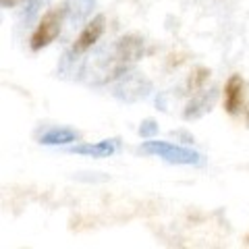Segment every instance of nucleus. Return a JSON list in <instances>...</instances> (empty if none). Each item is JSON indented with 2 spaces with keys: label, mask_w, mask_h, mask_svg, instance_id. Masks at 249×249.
<instances>
[{
  "label": "nucleus",
  "mask_w": 249,
  "mask_h": 249,
  "mask_svg": "<svg viewBox=\"0 0 249 249\" xmlns=\"http://www.w3.org/2000/svg\"><path fill=\"white\" fill-rule=\"evenodd\" d=\"M71 142H77V133L71 129H50L40 137V143L44 145H58V143H71Z\"/></svg>",
  "instance_id": "6"
},
{
  "label": "nucleus",
  "mask_w": 249,
  "mask_h": 249,
  "mask_svg": "<svg viewBox=\"0 0 249 249\" xmlns=\"http://www.w3.org/2000/svg\"><path fill=\"white\" fill-rule=\"evenodd\" d=\"M104 27H106V17H104V15H96V17H93L88 25H85V29L79 34V37L75 40L73 52L81 54L85 50H89L91 46L100 40V36L104 34Z\"/></svg>",
  "instance_id": "3"
},
{
  "label": "nucleus",
  "mask_w": 249,
  "mask_h": 249,
  "mask_svg": "<svg viewBox=\"0 0 249 249\" xmlns=\"http://www.w3.org/2000/svg\"><path fill=\"white\" fill-rule=\"evenodd\" d=\"M212 102H214V91H210V96H208V93H204V96L191 100L189 106H187V110L183 112V116H185V119H197V116H201L204 112L210 110Z\"/></svg>",
  "instance_id": "7"
},
{
  "label": "nucleus",
  "mask_w": 249,
  "mask_h": 249,
  "mask_svg": "<svg viewBox=\"0 0 249 249\" xmlns=\"http://www.w3.org/2000/svg\"><path fill=\"white\" fill-rule=\"evenodd\" d=\"M62 19H65V6H54V9L46 11L40 25H37L34 36H31V42H29L31 50H42L50 42L56 40L62 27Z\"/></svg>",
  "instance_id": "2"
},
{
  "label": "nucleus",
  "mask_w": 249,
  "mask_h": 249,
  "mask_svg": "<svg viewBox=\"0 0 249 249\" xmlns=\"http://www.w3.org/2000/svg\"><path fill=\"white\" fill-rule=\"evenodd\" d=\"M21 0H2V6L4 9H11V6H17Z\"/></svg>",
  "instance_id": "10"
},
{
  "label": "nucleus",
  "mask_w": 249,
  "mask_h": 249,
  "mask_svg": "<svg viewBox=\"0 0 249 249\" xmlns=\"http://www.w3.org/2000/svg\"><path fill=\"white\" fill-rule=\"evenodd\" d=\"M247 123H249V108H247Z\"/></svg>",
  "instance_id": "11"
},
{
  "label": "nucleus",
  "mask_w": 249,
  "mask_h": 249,
  "mask_svg": "<svg viewBox=\"0 0 249 249\" xmlns=\"http://www.w3.org/2000/svg\"><path fill=\"white\" fill-rule=\"evenodd\" d=\"M156 131H158V124H156L152 119H147L142 123V127H139V135L142 137H152Z\"/></svg>",
  "instance_id": "9"
},
{
  "label": "nucleus",
  "mask_w": 249,
  "mask_h": 249,
  "mask_svg": "<svg viewBox=\"0 0 249 249\" xmlns=\"http://www.w3.org/2000/svg\"><path fill=\"white\" fill-rule=\"evenodd\" d=\"M245 83L241 79V75H231L227 85H224V108L231 114H237L243 106V98H245Z\"/></svg>",
  "instance_id": "4"
},
{
  "label": "nucleus",
  "mask_w": 249,
  "mask_h": 249,
  "mask_svg": "<svg viewBox=\"0 0 249 249\" xmlns=\"http://www.w3.org/2000/svg\"><path fill=\"white\" fill-rule=\"evenodd\" d=\"M208 77H210V69L206 67H197L196 71H193L189 75V79H187V88H189V91H199L201 88H204V83L208 81Z\"/></svg>",
  "instance_id": "8"
},
{
  "label": "nucleus",
  "mask_w": 249,
  "mask_h": 249,
  "mask_svg": "<svg viewBox=\"0 0 249 249\" xmlns=\"http://www.w3.org/2000/svg\"><path fill=\"white\" fill-rule=\"evenodd\" d=\"M116 150V142L110 139V142H98V143H81V145H73L71 154H83V156H91V158H108L112 156Z\"/></svg>",
  "instance_id": "5"
},
{
  "label": "nucleus",
  "mask_w": 249,
  "mask_h": 249,
  "mask_svg": "<svg viewBox=\"0 0 249 249\" xmlns=\"http://www.w3.org/2000/svg\"><path fill=\"white\" fill-rule=\"evenodd\" d=\"M139 152L158 156V158L170 162V164H199L201 162V156L197 152L183 145L168 143V142H145L139 147Z\"/></svg>",
  "instance_id": "1"
}]
</instances>
